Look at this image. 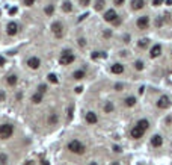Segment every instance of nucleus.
Segmentation results:
<instances>
[{"label": "nucleus", "mask_w": 172, "mask_h": 165, "mask_svg": "<svg viewBox=\"0 0 172 165\" xmlns=\"http://www.w3.org/2000/svg\"><path fill=\"white\" fill-rule=\"evenodd\" d=\"M68 150L73 152V153H76V155H82L86 148H85V146H83L80 141L74 140V141H69V142H68Z\"/></svg>", "instance_id": "1"}, {"label": "nucleus", "mask_w": 172, "mask_h": 165, "mask_svg": "<svg viewBox=\"0 0 172 165\" xmlns=\"http://www.w3.org/2000/svg\"><path fill=\"white\" fill-rule=\"evenodd\" d=\"M71 62H74V55L71 53V50H65L61 55V64L62 65H69Z\"/></svg>", "instance_id": "2"}, {"label": "nucleus", "mask_w": 172, "mask_h": 165, "mask_svg": "<svg viewBox=\"0 0 172 165\" xmlns=\"http://www.w3.org/2000/svg\"><path fill=\"white\" fill-rule=\"evenodd\" d=\"M12 132H14V127L11 124H2L0 126V136H2L3 140L9 138L11 135H12Z\"/></svg>", "instance_id": "3"}, {"label": "nucleus", "mask_w": 172, "mask_h": 165, "mask_svg": "<svg viewBox=\"0 0 172 165\" xmlns=\"http://www.w3.org/2000/svg\"><path fill=\"white\" fill-rule=\"evenodd\" d=\"M104 20L106 21H112V23H115V24L119 23V18H118V15H116V12H115L113 9H109L104 14Z\"/></svg>", "instance_id": "4"}, {"label": "nucleus", "mask_w": 172, "mask_h": 165, "mask_svg": "<svg viewBox=\"0 0 172 165\" xmlns=\"http://www.w3.org/2000/svg\"><path fill=\"white\" fill-rule=\"evenodd\" d=\"M62 24L59 23V21H56V23H53L51 24V32L55 34L56 38H62V35H63V30H62Z\"/></svg>", "instance_id": "5"}, {"label": "nucleus", "mask_w": 172, "mask_h": 165, "mask_svg": "<svg viewBox=\"0 0 172 165\" xmlns=\"http://www.w3.org/2000/svg\"><path fill=\"white\" fill-rule=\"evenodd\" d=\"M169 105H171V100H169V97H166V95H162V97L157 100V106H159L160 109L169 108Z\"/></svg>", "instance_id": "6"}, {"label": "nucleus", "mask_w": 172, "mask_h": 165, "mask_svg": "<svg viewBox=\"0 0 172 165\" xmlns=\"http://www.w3.org/2000/svg\"><path fill=\"white\" fill-rule=\"evenodd\" d=\"M143 129H141V127H139L137 124L133 127L131 129V138H134V140H139V138H142V135H143Z\"/></svg>", "instance_id": "7"}, {"label": "nucleus", "mask_w": 172, "mask_h": 165, "mask_svg": "<svg viewBox=\"0 0 172 165\" xmlns=\"http://www.w3.org/2000/svg\"><path fill=\"white\" fill-rule=\"evenodd\" d=\"M149 24V18L147 17V15H143V17H141L137 20V28L139 29H147Z\"/></svg>", "instance_id": "8"}, {"label": "nucleus", "mask_w": 172, "mask_h": 165, "mask_svg": "<svg viewBox=\"0 0 172 165\" xmlns=\"http://www.w3.org/2000/svg\"><path fill=\"white\" fill-rule=\"evenodd\" d=\"M27 65L32 68V70H36V68H39V65H41V61L38 59V58H30V59L27 61Z\"/></svg>", "instance_id": "9"}, {"label": "nucleus", "mask_w": 172, "mask_h": 165, "mask_svg": "<svg viewBox=\"0 0 172 165\" xmlns=\"http://www.w3.org/2000/svg\"><path fill=\"white\" fill-rule=\"evenodd\" d=\"M18 32V24L17 23H14V21H11V23L8 24V35H15Z\"/></svg>", "instance_id": "10"}, {"label": "nucleus", "mask_w": 172, "mask_h": 165, "mask_svg": "<svg viewBox=\"0 0 172 165\" xmlns=\"http://www.w3.org/2000/svg\"><path fill=\"white\" fill-rule=\"evenodd\" d=\"M160 53H162V47H160L159 44H155L151 49V52H149V56H151V58H157V56H160Z\"/></svg>", "instance_id": "11"}, {"label": "nucleus", "mask_w": 172, "mask_h": 165, "mask_svg": "<svg viewBox=\"0 0 172 165\" xmlns=\"http://www.w3.org/2000/svg\"><path fill=\"white\" fill-rule=\"evenodd\" d=\"M86 121H88V123H91V124H94V123H97V121H98V117H97L95 112H88V114H86Z\"/></svg>", "instance_id": "12"}, {"label": "nucleus", "mask_w": 172, "mask_h": 165, "mask_svg": "<svg viewBox=\"0 0 172 165\" xmlns=\"http://www.w3.org/2000/svg\"><path fill=\"white\" fill-rule=\"evenodd\" d=\"M112 73L113 74H121L122 71H124V65L122 64H115V65H112Z\"/></svg>", "instance_id": "13"}, {"label": "nucleus", "mask_w": 172, "mask_h": 165, "mask_svg": "<svg viewBox=\"0 0 172 165\" xmlns=\"http://www.w3.org/2000/svg\"><path fill=\"white\" fill-rule=\"evenodd\" d=\"M162 142H163V140H162V136H160V135H154V136L151 138V144H153L154 147L162 146Z\"/></svg>", "instance_id": "14"}, {"label": "nucleus", "mask_w": 172, "mask_h": 165, "mask_svg": "<svg viewBox=\"0 0 172 165\" xmlns=\"http://www.w3.org/2000/svg\"><path fill=\"white\" fill-rule=\"evenodd\" d=\"M143 5H145L143 0H133V2H131V8H133L134 11H137V9H142Z\"/></svg>", "instance_id": "15"}, {"label": "nucleus", "mask_w": 172, "mask_h": 165, "mask_svg": "<svg viewBox=\"0 0 172 165\" xmlns=\"http://www.w3.org/2000/svg\"><path fill=\"white\" fill-rule=\"evenodd\" d=\"M62 9L65 11V12H71V11H73V6H71V3H69L68 0H67V2L62 3Z\"/></svg>", "instance_id": "16"}, {"label": "nucleus", "mask_w": 172, "mask_h": 165, "mask_svg": "<svg viewBox=\"0 0 172 165\" xmlns=\"http://www.w3.org/2000/svg\"><path fill=\"white\" fill-rule=\"evenodd\" d=\"M73 77H74V79H77V80H80V79H83V77H85V71H83V70L74 71V74H73Z\"/></svg>", "instance_id": "17"}, {"label": "nucleus", "mask_w": 172, "mask_h": 165, "mask_svg": "<svg viewBox=\"0 0 172 165\" xmlns=\"http://www.w3.org/2000/svg\"><path fill=\"white\" fill-rule=\"evenodd\" d=\"M41 100H42V93H36L33 97H32V102L33 103H41Z\"/></svg>", "instance_id": "18"}, {"label": "nucleus", "mask_w": 172, "mask_h": 165, "mask_svg": "<svg viewBox=\"0 0 172 165\" xmlns=\"http://www.w3.org/2000/svg\"><path fill=\"white\" fill-rule=\"evenodd\" d=\"M137 126L141 127V129L147 130V129H148V126H149V123H148L147 120H141V121H139V123H137Z\"/></svg>", "instance_id": "19"}, {"label": "nucleus", "mask_w": 172, "mask_h": 165, "mask_svg": "<svg viewBox=\"0 0 172 165\" xmlns=\"http://www.w3.org/2000/svg\"><path fill=\"white\" fill-rule=\"evenodd\" d=\"M104 8V0H97L95 2V11H101Z\"/></svg>", "instance_id": "20"}, {"label": "nucleus", "mask_w": 172, "mask_h": 165, "mask_svg": "<svg viewBox=\"0 0 172 165\" xmlns=\"http://www.w3.org/2000/svg\"><path fill=\"white\" fill-rule=\"evenodd\" d=\"M134 103H136V99H134V97H127L125 99V105L130 106V108H131V106H134Z\"/></svg>", "instance_id": "21"}, {"label": "nucleus", "mask_w": 172, "mask_h": 165, "mask_svg": "<svg viewBox=\"0 0 172 165\" xmlns=\"http://www.w3.org/2000/svg\"><path fill=\"white\" fill-rule=\"evenodd\" d=\"M8 83L9 85H15V83H17V76H15V74H11V76L8 77Z\"/></svg>", "instance_id": "22"}, {"label": "nucleus", "mask_w": 172, "mask_h": 165, "mask_svg": "<svg viewBox=\"0 0 172 165\" xmlns=\"http://www.w3.org/2000/svg\"><path fill=\"white\" fill-rule=\"evenodd\" d=\"M148 42H149V40L142 38L141 41H139V47H142V49H143V47H147V46H148Z\"/></svg>", "instance_id": "23"}, {"label": "nucleus", "mask_w": 172, "mask_h": 165, "mask_svg": "<svg viewBox=\"0 0 172 165\" xmlns=\"http://www.w3.org/2000/svg\"><path fill=\"white\" fill-rule=\"evenodd\" d=\"M134 67H136V70L141 71V70H143V62L142 61H136V62H134Z\"/></svg>", "instance_id": "24"}, {"label": "nucleus", "mask_w": 172, "mask_h": 165, "mask_svg": "<svg viewBox=\"0 0 172 165\" xmlns=\"http://www.w3.org/2000/svg\"><path fill=\"white\" fill-rule=\"evenodd\" d=\"M53 12H55V6H53V5H50V6L45 8V14H47V15H51Z\"/></svg>", "instance_id": "25"}, {"label": "nucleus", "mask_w": 172, "mask_h": 165, "mask_svg": "<svg viewBox=\"0 0 172 165\" xmlns=\"http://www.w3.org/2000/svg\"><path fill=\"white\" fill-rule=\"evenodd\" d=\"M48 80L50 82H53V83H57V77H56V74H48Z\"/></svg>", "instance_id": "26"}, {"label": "nucleus", "mask_w": 172, "mask_h": 165, "mask_svg": "<svg viewBox=\"0 0 172 165\" xmlns=\"http://www.w3.org/2000/svg\"><path fill=\"white\" fill-rule=\"evenodd\" d=\"M104 111H106V112H112V111H113V105H112V103L109 102V103H107V105L104 106Z\"/></svg>", "instance_id": "27"}, {"label": "nucleus", "mask_w": 172, "mask_h": 165, "mask_svg": "<svg viewBox=\"0 0 172 165\" xmlns=\"http://www.w3.org/2000/svg\"><path fill=\"white\" fill-rule=\"evenodd\" d=\"M56 120H57V117H56V115H51V118L48 120V123H50V124H55Z\"/></svg>", "instance_id": "28"}, {"label": "nucleus", "mask_w": 172, "mask_h": 165, "mask_svg": "<svg viewBox=\"0 0 172 165\" xmlns=\"http://www.w3.org/2000/svg\"><path fill=\"white\" fill-rule=\"evenodd\" d=\"M33 3H35V0H24V5H26V6H32Z\"/></svg>", "instance_id": "29"}, {"label": "nucleus", "mask_w": 172, "mask_h": 165, "mask_svg": "<svg viewBox=\"0 0 172 165\" xmlns=\"http://www.w3.org/2000/svg\"><path fill=\"white\" fill-rule=\"evenodd\" d=\"M89 2H91V0H80V5H82V6H88Z\"/></svg>", "instance_id": "30"}, {"label": "nucleus", "mask_w": 172, "mask_h": 165, "mask_svg": "<svg viewBox=\"0 0 172 165\" xmlns=\"http://www.w3.org/2000/svg\"><path fill=\"white\" fill-rule=\"evenodd\" d=\"M162 3H163V0H153L154 6H159V5H162Z\"/></svg>", "instance_id": "31"}, {"label": "nucleus", "mask_w": 172, "mask_h": 165, "mask_svg": "<svg viewBox=\"0 0 172 165\" xmlns=\"http://www.w3.org/2000/svg\"><path fill=\"white\" fill-rule=\"evenodd\" d=\"M6 162V155H0V164H5Z\"/></svg>", "instance_id": "32"}, {"label": "nucleus", "mask_w": 172, "mask_h": 165, "mask_svg": "<svg viewBox=\"0 0 172 165\" xmlns=\"http://www.w3.org/2000/svg\"><path fill=\"white\" fill-rule=\"evenodd\" d=\"M125 0H115V5L116 6H122V3H124Z\"/></svg>", "instance_id": "33"}, {"label": "nucleus", "mask_w": 172, "mask_h": 165, "mask_svg": "<svg viewBox=\"0 0 172 165\" xmlns=\"http://www.w3.org/2000/svg\"><path fill=\"white\" fill-rule=\"evenodd\" d=\"M45 89H47L45 85H41V87H39V93H45Z\"/></svg>", "instance_id": "34"}, {"label": "nucleus", "mask_w": 172, "mask_h": 165, "mask_svg": "<svg viewBox=\"0 0 172 165\" xmlns=\"http://www.w3.org/2000/svg\"><path fill=\"white\" fill-rule=\"evenodd\" d=\"M162 23H163L162 18H157V20H155V24H157V26H162Z\"/></svg>", "instance_id": "35"}, {"label": "nucleus", "mask_w": 172, "mask_h": 165, "mask_svg": "<svg viewBox=\"0 0 172 165\" xmlns=\"http://www.w3.org/2000/svg\"><path fill=\"white\" fill-rule=\"evenodd\" d=\"M9 12H11V14H12V15H14L15 12H17V8H11V9H9Z\"/></svg>", "instance_id": "36"}, {"label": "nucleus", "mask_w": 172, "mask_h": 165, "mask_svg": "<svg viewBox=\"0 0 172 165\" xmlns=\"http://www.w3.org/2000/svg\"><path fill=\"white\" fill-rule=\"evenodd\" d=\"M79 44H80V46H85V40L80 38V40H79Z\"/></svg>", "instance_id": "37"}, {"label": "nucleus", "mask_w": 172, "mask_h": 165, "mask_svg": "<svg viewBox=\"0 0 172 165\" xmlns=\"http://www.w3.org/2000/svg\"><path fill=\"white\" fill-rule=\"evenodd\" d=\"M110 35H112V32H109V30L104 32V36H110Z\"/></svg>", "instance_id": "38"}, {"label": "nucleus", "mask_w": 172, "mask_h": 165, "mask_svg": "<svg viewBox=\"0 0 172 165\" xmlns=\"http://www.w3.org/2000/svg\"><path fill=\"white\" fill-rule=\"evenodd\" d=\"M3 64H5V58L0 56V65H3Z\"/></svg>", "instance_id": "39"}, {"label": "nucleus", "mask_w": 172, "mask_h": 165, "mask_svg": "<svg viewBox=\"0 0 172 165\" xmlns=\"http://www.w3.org/2000/svg\"><path fill=\"white\" fill-rule=\"evenodd\" d=\"M3 99H5V94H3V93H0V100H3Z\"/></svg>", "instance_id": "40"}, {"label": "nucleus", "mask_w": 172, "mask_h": 165, "mask_svg": "<svg viewBox=\"0 0 172 165\" xmlns=\"http://www.w3.org/2000/svg\"><path fill=\"white\" fill-rule=\"evenodd\" d=\"M27 165H33V164H32V162H29V164H27Z\"/></svg>", "instance_id": "41"}, {"label": "nucleus", "mask_w": 172, "mask_h": 165, "mask_svg": "<svg viewBox=\"0 0 172 165\" xmlns=\"http://www.w3.org/2000/svg\"><path fill=\"white\" fill-rule=\"evenodd\" d=\"M91 165H97V164H95V162H92V164H91Z\"/></svg>", "instance_id": "42"}, {"label": "nucleus", "mask_w": 172, "mask_h": 165, "mask_svg": "<svg viewBox=\"0 0 172 165\" xmlns=\"http://www.w3.org/2000/svg\"><path fill=\"white\" fill-rule=\"evenodd\" d=\"M44 165H48V164H47V162H44Z\"/></svg>", "instance_id": "43"}]
</instances>
